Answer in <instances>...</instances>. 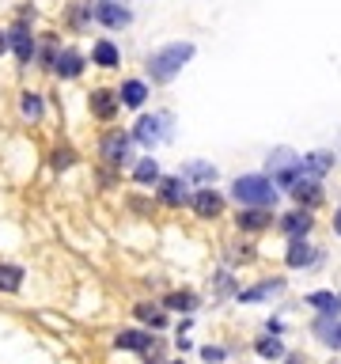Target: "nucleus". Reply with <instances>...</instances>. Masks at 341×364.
Returning <instances> with one entry per match:
<instances>
[{
    "mask_svg": "<svg viewBox=\"0 0 341 364\" xmlns=\"http://www.w3.org/2000/svg\"><path fill=\"white\" fill-rule=\"evenodd\" d=\"M231 198L250 205V209H273L277 205V186L265 179V175H243V179H235V186H231Z\"/></svg>",
    "mask_w": 341,
    "mask_h": 364,
    "instance_id": "obj_1",
    "label": "nucleus"
},
{
    "mask_svg": "<svg viewBox=\"0 0 341 364\" xmlns=\"http://www.w3.org/2000/svg\"><path fill=\"white\" fill-rule=\"evenodd\" d=\"M193 58V46L190 42H170V46H164V50H156L148 58V72H152V80L156 84H167L175 72H182V64Z\"/></svg>",
    "mask_w": 341,
    "mask_h": 364,
    "instance_id": "obj_2",
    "label": "nucleus"
},
{
    "mask_svg": "<svg viewBox=\"0 0 341 364\" xmlns=\"http://www.w3.org/2000/svg\"><path fill=\"white\" fill-rule=\"evenodd\" d=\"M170 133V114H144L133 125V141L137 144H159Z\"/></svg>",
    "mask_w": 341,
    "mask_h": 364,
    "instance_id": "obj_3",
    "label": "nucleus"
},
{
    "mask_svg": "<svg viewBox=\"0 0 341 364\" xmlns=\"http://www.w3.org/2000/svg\"><path fill=\"white\" fill-rule=\"evenodd\" d=\"M129 141H133V137L129 133H107L103 137V159H107L110 167H121V164H129Z\"/></svg>",
    "mask_w": 341,
    "mask_h": 364,
    "instance_id": "obj_4",
    "label": "nucleus"
},
{
    "mask_svg": "<svg viewBox=\"0 0 341 364\" xmlns=\"http://www.w3.org/2000/svg\"><path fill=\"white\" fill-rule=\"evenodd\" d=\"M91 19H99L103 27H129V8L114 4V0H99V4H91Z\"/></svg>",
    "mask_w": 341,
    "mask_h": 364,
    "instance_id": "obj_5",
    "label": "nucleus"
},
{
    "mask_svg": "<svg viewBox=\"0 0 341 364\" xmlns=\"http://www.w3.org/2000/svg\"><path fill=\"white\" fill-rule=\"evenodd\" d=\"M159 201H164L167 209H178V205L190 201V190H186L182 175H175V179H159Z\"/></svg>",
    "mask_w": 341,
    "mask_h": 364,
    "instance_id": "obj_6",
    "label": "nucleus"
},
{
    "mask_svg": "<svg viewBox=\"0 0 341 364\" xmlns=\"http://www.w3.org/2000/svg\"><path fill=\"white\" fill-rule=\"evenodd\" d=\"M8 46L15 50V58H19L23 64H27L30 58H35V38H30L27 23H15V27L8 31Z\"/></svg>",
    "mask_w": 341,
    "mask_h": 364,
    "instance_id": "obj_7",
    "label": "nucleus"
},
{
    "mask_svg": "<svg viewBox=\"0 0 341 364\" xmlns=\"http://www.w3.org/2000/svg\"><path fill=\"white\" fill-rule=\"evenodd\" d=\"M118 103H121V95H114V92H107V87H99V92H91L87 107H91V114H95V118L110 121L114 114H118Z\"/></svg>",
    "mask_w": 341,
    "mask_h": 364,
    "instance_id": "obj_8",
    "label": "nucleus"
},
{
    "mask_svg": "<svg viewBox=\"0 0 341 364\" xmlns=\"http://www.w3.org/2000/svg\"><path fill=\"white\" fill-rule=\"evenodd\" d=\"M330 167H334V156H330V152H311V156H304V164H299V179L319 182Z\"/></svg>",
    "mask_w": 341,
    "mask_h": 364,
    "instance_id": "obj_9",
    "label": "nucleus"
},
{
    "mask_svg": "<svg viewBox=\"0 0 341 364\" xmlns=\"http://www.w3.org/2000/svg\"><path fill=\"white\" fill-rule=\"evenodd\" d=\"M311 213H304V209H296V213H288V216H281V232L288 239H304L307 232H311Z\"/></svg>",
    "mask_w": 341,
    "mask_h": 364,
    "instance_id": "obj_10",
    "label": "nucleus"
},
{
    "mask_svg": "<svg viewBox=\"0 0 341 364\" xmlns=\"http://www.w3.org/2000/svg\"><path fill=\"white\" fill-rule=\"evenodd\" d=\"M315 334H319L326 345L341 349V322H338V315H322V319H315Z\"/></svg>",
    "mask_w": 341,
    "mask_h": 364,
    "instance_id": "obj_11",
    "label": "nucleus"
},
{
    "mask_svg": "<svg viewBox=\"0 0 341 364\" xmlns=\"http://www.w3.org/2000/svg\"><path fill=\"white\" fill-rule=\"evenodd\" d=\"M220 209H224L220 193H213V190L193 193V213H198V216H220Z\"/></svg>",
    "mask_w": 341,
    "mask_h": 364,
    "instance_id": "obj_12",
    "label": "nucleus"
},
{
    "mask_svg": "<svg viewBox=\"0 0 341 364\" xmlns=\"http://www.w3.org/2000/svg\"><path fill=\"white\" fill-rule=\"evenodd\" d=\"M152 334H144V330H121L118 334V349H137V353H152Z\"/></svg>",
    "mask_w": 341,
    "mask_h": 364,
    "instance_id": "obj_13",
    "label": "nucleus"
},
{
    "mask_svg": "<svg viewBox=\"0 0 341 364\" xmlns=\"http://www.w3.org/2000/svg\"><path fill=\"white\" fill-rule=\"evenodd\" d=\"M80 69H84V58H80L76 50H61V53H57V64H53L57 76L72 80V76H80Z\"/></svg>",
    "mask_w": 341,
    "mask_h": 364,
    "instance_id": "obj_14",
    "label": "nucleus"
},
{
    "mask_svg": "<svg viewBox=\"0 0 341 364\" xmlns=\"http://www.w3.org/2000/svg\"><path fill=\"white\" fill-rule=\"evenodd\" d=\"M273 224V213L270 209H247V213H239V228L243 232H262Z\"/></svg>",
    "mask_w": 341,
    "mask_h": 364,
    "instance_id": "obj_15",
    "label": "nucleus"
},
{
    "mask_svg": "<svg viewBox=\"0 0 341 364\" xmlns=\"http://www.w3.org/2000/svg\"><path fill=\"white\" fill-rule=\"evenodd\" d=\"M292 198H296L299 205H319L322 190H319V182H315V179H299L296 186H292Z\"/></svg>",
    "mask_w": 341,
    "mask_h": 364,
    "instance_id": "obj_16",
    "label": "nucleus"
},
{
    "mask_svg": "<svg viewBox=\"0 0 341 364\" xmlns=\"http://www.w3.org/2000/svg\"><path fill=\"white\" fill-rule=\"evenodd\" d=\"M133 315L144 322V327H152V330L167 327V315H164V307H156V304H137V307H133Z\"/></svg>",
    "mask_w": 341,
    "mask_h": 364,
    "instance_id": "obj_17",
    "label": "nucleus"
},
{
    "mask_svg": "<svg viewBox=\"0 0 341 364\" xmlns=\"http://www.w3.org/2000/svg\"><path fill=\"white\" fill-rule=\"evenodd\" d=\"M182 179H198V182H209V179H216V167L213 164H205V159H190V164H182Z\"/></svg>",
    "mask_w": 341,
    "mask_h": 364,
    "instance_id": "obj_18",
    "label": "nucleus"
},
{
    "mask_svg": "<svg viewBox=\"0 0 341 364\" xmlns=\"http://www.w3.org/2000/svg\"><path fill=\"white\" fill-rule=\"evenodd\" d=\"M23 285V266L0 262V293H15Z\"/></svg>",
    "mask_w": 341,
    "mask_h": 364,
    "instance_id": "obj_19",
    "label": "nucleus"
},
{
    "mask_svg": "<svg viewBox=\"0 0 341 364\" xmlns=\"http://www.w3.org/2000/svg\"><path fill=\"white\" fill-rule=\"evenodd\" d=\"M118 95H121V103H125V107H141V103H144V95H148V87H144L141 80H125Z\"/></svg>",
    "mask_w": 341,
    "mask_h": 364,
    "instance_id": "obj_20",
    "label": "nucleus"
},
{
    "mask_svg": "<svg viewBox=\"0 0 341 364\" xmlns=\"http://www.w3.org/2000/svg\"><path fill=\"white\" fill-rule=\"evenodd\" d=\"M307 262H311V247H307V239H292V247H288V266L304 270Z\"/></svg>",
    "mask_w": 341,
    "mask_h": 364,
    "instance_id": "obj_21",
    "label": "nucleus"
},
{
    "mask_svg": "<svg viewBox=\"0 0 341 364\" xmlns=\"http://www.w3.org/2000/svg\"><path fill=\"white\" fill-rule=\"evenodd\" d=\"M307 300H311V307H319L322 315H338V307H341V296L334 293H311Z\"/></svg>",
    "mask_w": 341,
    "mask_h": 364,
    "instance_id": "obj_22",
    "label": "nucleus"
},
{
    "mask_svg": "<svg viewBox=\"0 0 341 364\" xmlns=\"http://www.w3.org/2000/svg\"><path fill=\"white\" fill-rule=\"evenodd\" d=\"M95 64H103V69H114V64H118V46L114 42H95Z\"/></svg>",
    "mask_w": 341,
    "mask_h": 364,
    "instance_id": "obj_23",
    "label": "nucleus"
},
{
    "mask_svg": "<svg viewBox=\"0 0 341 364\" xmlns=\"http://www.w3.org/2000/svg\"><path fill=\"white\" fill-rule=\"evenodd\" d=\"M281 288V281H262V285H254V288H247V293H239V300L243 304H254V300H265V293H277Z\"/></svg>",
    "mask_w": 341,
    "mask_h": 364,
    "instance_id": "obj_24",
    "label": "nucleus"
},
{
    "mask_svg": "<svg viewBox=\"0 0 341 364\" xmlns=\"http://www.w3.org/2000/svg\"><path fill=\"white\" fill-rule=\"evenodd\" d=\"M133 179L144 182V186H148V182H159V164H156V159H141V164H137V175H133Z\"/></svg>",
    "mask_w": 341,
    "mask_h": 364,
    "instance_id": "obj_25",
    "label": "nucleus"
},
{
    "mask_svg": "<svg viewBox=\"0 0 341 364\" xmlns=\"http://www.w3.org/2000/svg\"><path fill=\"white\" fill-rule=\"evenodd\" d=\"M254 349L262 353L265 361H277V357H284V345L277 342V338H258V342H254Z\"/></svg>",
    "mask_w": 341,
    "mask_h": 364,
    "instance_id": "obj_26",
    "label": "nucleus"
},
{
    "mask_svg": "<svg viewBox=\"0 0 341 364\" xmlns=\"http://www.w3.org/2000/svg\"><path fill=\"white\" fill-rule=\"evenodd\" d=\"M167 307H175V311H193V307H198V296L193 293H170Z\"/></svg>",
    "mask_w": 341,
    "mask_h": 364,
    "instance_id": "obj_27",
    "label": "nucleus"
},
{
    "mask_svg": "<svg viewBox=\"0 0 341 364\" xmlns=\"http://www.w3.org/2000/svg\"><path fill=\"white\" fill-rule=\"evenodd\" d=\"M23 118H30V121H35V118H42V99H38V95H23Z\"/></svg>",
    "mask_w": 341,
    "mask_h": 364,
    "instance_id": "obj_28",
    "label": "nucleus"
},
{
    "mask_svg": "<svg viewBox=\"0 0 341 364\" xmlns=\"http://www.w3.org/2000/svg\"><path fill=\"white\" fill-rule=\"evenodd\" d=\"M201 357H205V364H220L224 361V349H220V345H205V349H201Z\"/></svg>",
    "mask_w": 341,
    "mask_h": 364,
    "instance_id": "obj_29",
    "label": "nucleus"
},
{
    "mask_svg": "<svg viewBox=\"0 0 341 364\" xmlns=\"http://www.w3.org/2000/svg\"><path fill=\"white\" fill-rule=\"evenodd\" d=\"M72 159H76V156H72L69 148H57V152H53V167H69Z\"/></svg>",
    "mask_w": 341,
    "mask_h": 364,
    "instance_id": "obj_30",
    "label": "nucleus"
},
{
    "mask_svg": "<svg viewBox=\"0 0 341 364\" xmlns=\"http://www.w3.org/2000/svg\"><path fill=\"white\" fill-rule=\"evenodd\" d=\"M265 330H270V338H281V330H284V327H281L277 319H270V322H265Z\"/></svg>",
    "mask_w": 341,
    "mask_h": 364,
    "instance_id": "obj_31",
    "label": "nucleus"
},
{
    "mask_svg": "<svg viewBox=\"0 0 341 364\" xmlns=\"http://www.w3.org/2000/svg\"><path fill=\"white\" fill-rule=\"evenodd\" d=\"M4 50H8V35L0 31V53H4Z\"/></svg>",
    "mask_w": 341,
    "mask_h": 364,
    "instance_id": "obj_32",
    "label": "nucleus"
},
{
    "mask_svg": "<svg viewBox=\"0 0 341 364\" xmlns=\"http://www.w3.org/2000/svg\"><path fill=\"white\" fill-rule=\"evenodd\" d=\"M334 228H338V236H341V209H338V216H334Z\"/></svg>",
    "mask_w": 341,
    "mask_h": 364,
    "instance_id": "obj_33",
    "label": "nucleus"
},
{
    "mask_svg": "<svg viewBox=\"0 0 341 364\" xmlns=\"http://www.w3.org/2000/svg\"><path fill=\"white\" fill-rule=\"evenodd\" d=\"M175 364H182V361H175Z\"/></svg>",
    "mask_w": 341,
    "mask_h": 364,
    "instance_id": "obj_34",
    "label": "nucleus"
},
{
    "mask_svg": "<svg viewBox=\"0 0 341 364\" xmlns=\"http://www.w3.org/2000/svg\"><path fill=\"white\" fill-rule=\"evenodd\" d=\"M148 364H156V361H148Z\"/></svg>",
    "mask_w": 341,
    "mask_h": 364,
    "instance_id": "obj_35",
    "label": "nucleus"
}]
</instances>
